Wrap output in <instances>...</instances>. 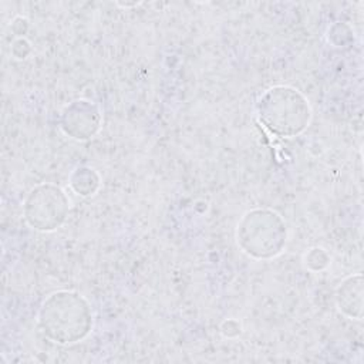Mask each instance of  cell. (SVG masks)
Masks as SVG:
<instances>
[{
    "mask_svg": "<svg viewBox=\"0 0 364 364\" xmlns=\"http://www.w3.org/2000/svg\"><path fill=\"white\" fill-rule=\"evenodd\" d=\"M38 324L46 337L60 344L82 340L92 327L87 300L75 291H55L41 304Z\"/></svg>",
    "mask_w": 364,
    "mask_h": 364,
    "instance_id": "6da1fadb",
    "label": "cell"
},
{
    "mask_svg": "<svg viewBox=\"0 0 364 364\" xmlns=\"http://www.w3.org/2000/svg\"><path fill=\"white\" fill-rule=\"evenodd\" d=\"M309 101L291 87H273L257 101L259 121L282 138L301 132L310 121Z\"/></svg>",
    "mask_w": 364,
    "mask_h": 364,
    "instance_id": "7a4b0ae2",
    "label": "cell"
},
{
    "mask_svg": "<svg viewBox=\"0 0 364 364\" xmlns=\"http://www.w3.org/2000/svg\"><path fill=\"white\" fill-rule=\"evenodd\" d=\"M236 236L245 253L256 259H267L282 252L286 243V225L276 212L255 209L243 215Z\"/></svg>",
    "mask_w": 364,
    "mask_h": 364,
    "instance_id": "3957f363",
    "label": "cell"
},
{
    "mask_svg": "<svg viewBox=\"0 0 364 364\" xmlns=\"http://www.w3.org/2000/svg\"><path fill=\"white\" fill-rule=\"evenodd\" d=\"M70 199L64 191L51 183H41L30 191L24 202V216L37 230H54L67 218Z\"/></svg>",
    "mask_w": 364,
    "mask_h": 364,
    "instance_id": "277c9868",
    "label": "cell"
},
{
    "mask_svg": "<svg viewBox=\"0 0 364 364\" xmlns=\"http://www.w3.org/2000/svg\"><path fill=\"white\" fill-rule=\"evenodd\" d=\"M101 115L97 105L87 100H77L63 111L61 128L75 139L91 138L100 128Z\"/></svg>",
    "mask_w": 364,
    "mask_h": 364,
    "instance_id": "5b68a950",
    "label": "cell"
},
{
    "mask_svg": "<svg viewBox=\"0 0 364 364\" xmlns=\"http://www.w3.org/2000/svg\"><path fill=\"white\" fill-rule=\"evenodd\" d=\"M70 185L77 195L90 196L100 186V176L95 169L88 166H78L70 176Z\"/></svg>",
    "mask_w": 364,
    "mask_h": 364,
    "instance_id": "8992f818",
    "label": "cell"
}]
</instances>
